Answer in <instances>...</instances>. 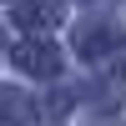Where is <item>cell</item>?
<instances>
[{"label": "cell", "mask_w": 126, "mask_h": 126, "mask_svg": "<svg viewBox=\"0 0 126 126\" xmlns=\"http://www.w3.org/2000/svg\"><path fill=\"white\" fill-rule=\"evenodd\" d=\"M15 66L30 71V76H56V71H61V56L46 46V40H25V46L15 50Z\"/></svg>", "instance_id": "obj_1"}, {"label": "cell", "mask_w": 126, "mask_h": 126, "mask_svg": "<svg viewBox=\"0 0 126 126\" xmlns=\"http://www.w3.org/2000/svg\"><path fill=\"white\" fill-rule=\"evenodd\" d=\"M0 126H35V101L20 91H0Z\"/></svg>", "instance_id": "obj_2"}, {"label": "cell", "mask_w": 126, "mask_h": 126, "mask_svg": "<svg viewBox=\"0 0 126 126\" xmlns=\"http://www.w3.org/2000/svg\"><path fill=\"white\" fill-rule=\"evenodd\" d=\"M50 20H56V0H25L20 5V25L25 30H46Z\"/></svg>", "instance_id": "obj_3"}]
</instances>
